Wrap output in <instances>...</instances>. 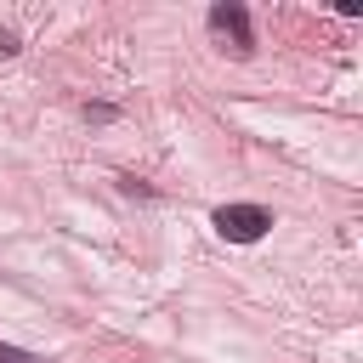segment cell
<instances>
[{"instance_id":"obj_3","label":"cell","mask_w":363,"mask_h":363,"mask_svg":"<svg viewBox=\"0 0 363 363\" xmlns=\"http://www.w3.org/2000/svg\"><path fill=\"white\" fill-rule=\"evenodd\" d=\"M0 363H45V357H34V352H23V346L0 340Z\"/></svg>"},{"instance_id":"obj_1","label":"cell","mask_w":363,"mask_h":363,"mask_svg":"<svg viewBox=\"0 0 363 363\" xmlns=\"http://www.w3.org/2000/svg\"><path fill=\"white\" fill-rule=\"evenodd\" d=\"M210 227H216L227 244H255V238H267L272 210H261V204H221V210L210 216Z\"/></svg>"},{"instance_id":"obj_2","label":"cell","mask_w":363,"mask_h":363,"mask_svg":"<svg viewBox=\"0 0 363 363\" xmlns=\"http://www.w3.org/2000/svg\"><path fill=\"white\" fill-rule=\"evenodd\" d=\"M210 28H216V40H227L233 57H250L255 51V28H250V11L238 0H216L210 6Z\"/></svg>"},{"instance_id":"obj_6","label":"cell","mask_w":363,"mask_h":363,"mask_svg":"<svg viewBox=\"0 0 363 363\" xmlns=\"http://www.w3.org/2000/svg\"><path fill=\"white\" fill-rule=\"evenodd\" d=\"M119 187H125V193H136V199H153V187H142L136 176H119Z\"/></svg>"},{"instance_id":"obj_5","label":"cell","mask_w":363,"mask_h":363,"mask_svg":"<svg viewBox=\"0 0 363 363\" xmlns=\"http://www.w3.org/2000/svg\"><path fill=\"white\" fill-rule=\"evenodd\" d=\"M23 51V40H17V28H0V57H17Z\"/></svg>"},{"instance_id":"obj_4","label":"cell","mask_w":363,"mask_h":363,"mask_svg":"<svg viewBox=\"0 0 363 363\" xmlns=\"http://www.w3.org/2000/svg\"><path fill=\"white\" fill-rule=\"evenodd\" d=\"M85 119H96V125H108V119H113V102H85Z\"/></svg>"}]
</instances>
